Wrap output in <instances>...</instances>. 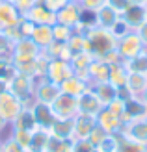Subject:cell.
I'll list each match as a JSON object with an SVG mask.
<instances>
[{
	"instance_id": "25",
	"label": "cell",
	"mask_w": 147,
	"mask_h": 152,
	"mask_svg": "<svg viewBox=\"0 0 147 152\" xmlns=\"http://www.w3.org/2000/svg\"><path fill=\"white\" fill-rule=\"evenodd\" d=\"M50 135L61 139H73V119H56L49 128Z\"/></svg>"
},
{
	"instance_id": "2",
	"label": "cell",
	"mask_w": 147,
	"mask_h": 152,
	"mask_svg": "<svg viewBox=\"0 0 147 152\" xmlns=\"http://www.w3.org/2000/svg\"><path fill=\"white\" fill-rule=\"evenodd\" d=\"M34 86H35V78L17 72L7 82V91L13 93L19 100L24 102V106H30L34 102Z\"/></svg>"
},
{
	"instance_id": "55",
	"label": "cell",
	"mask_w": 147,
	"mask_h": 152,
	"mask_svg": "<svg viewBox=\"0 0 147 152\" xmlns=\"http://www.w3.org/2000/svg\"><path fill=\"white\" fill-rule=\"evenodd\" d=\"M145 76H147V74H145Z\"/></svg>"
},
{
	"instance_id": "40",
	"label": "cell",
	"mask_w": 147,
	"mask_h": 152,
	"mask_svg": "<svg viewBox=\"0 0 147 152\" xmlns=\"http://www.w3.org/2000/svg\"><path fill=\"white\" fill-rule=\"evenodd\" d=\"M106 135H108L106 132H103V130H100V128H99V126H95V128H93V130H91V132H89V135H88V137H86V139H88V141H89V143H91V145H93V147H97V145H99V143H100V141H103V139L106 137Z\"/></svg>"
},
{
	"instance_id": "6",
	"label": "cell",
	"mask_w": 147,
	"mask_h": 152,
	"mask_svg": "<svg viewBox=\"0 0 147 152\" xmlns=\"http://www.w3.org/2000/svg\"><path fill=\"white\" fill-rule=\"evenodd\" d=\"M61 93V89L58 83L50 82L47 76L43 78H35V86H34V100L43 102V104H52Z\"/></svg>"
},
{
	"instance_id": "1",
	"label": "cell",
	"mask_w": 147,
	"mask_h": 152,
	"mask_svg": "<svg viewBox=\"0 0 147 152\" xmlns=\"http://www.w3.org/2000/svg\"><path fill=\"white\" fill-rule=\"evenodd\" d=\"M84 35H86V39H88V50L93 58H100L103 54H106V52H110L117 47V39L112 35L110 30L93 26Z\"/></svg>"
},
{
	"instance_id": "10",
	"label": "cell",
	"mask_w": 147,
	"mask_h": 152,
	"mask_svg": "<svg viewBox=\"0 0 147 152\" xmlns=\"http://www.w3.org/2000/svg\"><path fill=\"white\" fill-rule=\"evenodd\" d=\"M119 134H121V135H125L127 139H132V141L142 143V145L147 147V124H145V119L123 123Z\"/></svg>"
},
{
	"instance_id": "38",
	"label": "cell",
	"mask_w": 147,
	"mask_h": 152,
	"mask_svg": "<svg viewBox=\"0 0 147 152\" xmlns=\"http://www.w3.org/2000/svg\"><path fill=\"white\" fill-rule=\"evenodd\" d=\"M73 152H99L88 139H73Z\"/></svg>"
},
{
	"instance_id": "36",
	"label": "cell",
	"mask_w": 147,
	"mask_h": 152,
	"mask_svg": "<svg viewBox=\"0 0 147 152\" xmlns=\"http://www.w3.org/2000/svg\"><path fill=\"white\" fill-rule=\"evenodd\" d=\"M110 32H112V35L115 37V39H117V41H119V39H121V37H125L127 34H130V32H132V28H130V26L127 24V22H125V20H123L121 17H119L117 20H115V24H114V26L110 28Z\"/></svg>"
},
{
	"instance_id": "17",
	"label": "cell",
	"mask_w": 147,
	"mask_h": 152,
	"mask_svg": "<svg viewBox=\"0 0 147 152\" xmlns=\"http://www.w3.org/2000/svg\"><path fill=\"white\" fill-rule=\"evenodd\" d=\"M147 117V106L142 102L140 96H130L125 100V115H123V123L129 121H140Z\"/></svg>"
},
{
	"instance_id": "9",
	"label": "cell",
	"mask_w": 147,
	"mask_h": 152,
	"mask_svg": "<svg viewBox=\"0 0 147 152\" xmlns=\"http://www.w3.org/2000/svg\"><path fill=\"white\" fill-rule=\"evenodd\" d=\"M82 17V6L76 2V0H69V2L56 11V22L60 24H65L69 28H75L80 22Z\"/></svg>"
},
{
	"instance_id": "50",
	"label": "cell",
	"mask_w": 147,
	"mask_h": 152,
	"mask_svg": "<svg viewBox=\"0 0 147 152\" xmlns=\"http://www.w3.org/2000/svg\"><path fill=\"white\" fill-rule=\"evenodd\" d=\"M130 4H140V6H147V0H130Z\"/></svg>"
},
{
	"instance_id": "7",
	"label": "cell",
	"mask_w": 147,
	"mask_h": 152,
	"mask_svg": "<svg viewBox=\"0 0 147 152\" xmlns=\"http://www.w3.org/2000/svg\"><path fill=\"white\" fill-rule=\"evenodd\" d=\"M22 108H24V102L19 100L13 93L6 91V93L0 95V117H4L10 124L15 121V117L22 111Z\"/></svg>"
},
{
	"instance_id": "49",
	"label": "cell",
	"mask_w": 147,
	"mask_h": 152,
	"mask_svg": "<svg viewBox=\"0 0 147 152\" xmlns=\"http://www.w3.org/2000/svg\"><path fill=\"white\" fill-rule=\"evenodd\" d=\"M140 98H142V102H143V104L147 106V87H145V91H143V93L140 95Z\"/></svg>"
},
{
	"instance_id": "21",
	"label": "cell",
	"mask_w": 147,
	"mask_h": 152,
	"mask_svg": "<svg viewBox=\"0 0 147 152\" xmlns=\"http://www.w3.org/2000/svg\"><path fill=\"white\" fill-rule=\"evenodd\" d=\"M129 74H130V71H129L127 63L125 61H117V63L110 65V76H108V82H110L115 89H123L127 86Z\"/></svg>"
},
{
	"instance_id": "48",
	"label": "cell",
	"mask_w": 147,
	"mask_h": 152,
	"mask_svg": "<svg viewBox=\"0 0 147 152\" xmlns=\"http://www.w3.org/2000/svg\"><path fill=\"white\" fill-rule=\"evenodd\" d=\"M6 91H7V82L6 80H0V95L6 93Z\"/></svg>"
},
{
	"instance_id": "29",
	"label": "cell",
	"mask_w": 147,
	"mask_h": 152,
	"mask_svg": "<svg viewBox=\"0 0 147 152\" xmlns=\"http://www.w3.org/2000/svg\"><path fill=\"white\" fill-rule=\"evenodd\" d=\"M115 152H147V147L132 139H127L125 135L117 134V150Z\"/></svg>"
},
{
	"instance_id": "15",
	"label": "cell",
	"mask_w": 147,
	"mask_h": 152,
	"mask_svg": "<svg viewBox=\"0 0 147 152\" xmlns=\"http://www.w3.org/2000/svg\"><path fill=\"white\" fill-rule=\"evenodd\" d=\"M95 119H97V126H99L103 132H106V134H119V132H121L123 121L115 117L110 110L103 108V110L97 113Z\"/></svg>"
},
{
	"instance_id": "47",
	"label": "cell",
	"mask_w": 147,
	"mask_h": 152,
	"mask_svg": "<svg viewBox=\"0 0 147 152\" xmlns=\"http://www.w3.org/2000/svg\"><path fill=\"white\" fill-rule=\"evenodd\" d=\"M7 128H10V123H7V121H6L4 117H0V134H2V132H6Z\"/></svg>"
},
{
	"instance_id": "23",
	"label": "cell",
	"mask_w": 147,
	"mask_h": 152,
	"mask_svg": "<svg viewBox=\"0 0 147 152\" xmlns=\"http://www.w3.org/2000/svg\"><path fill=\"white\" fill-rule=\"evenodd\" d=\"M119 17H121V15L106 4V6L100 7L99 11H95V26L104 28V30H110V28L115 24V20H117Z\"/></svg>"
},
{
	"instance_id": "45",
	"label": "cell",
	"mask_w": 147,
	"mask_h": 152,
	"mask_svg": "<svg viewBox=\"0 0 147 152\" xmlns=\"http://www.w3.org/2000/svg\"><path fill=\"white\" fill-rule=\"evenodd\" d=\"M67 2H69V0H43L41 4H43L45 7H49L50 11L56 13V11H58V10H61V7H64Z\"/></svg>"
},
{
	"instance_id": "4",
	"label": "cell",
	"mask_w": 147,
	"mask_h": 152,
	"mask_svg": "<svg viewBox=\"0 0 147 152\" xmlns=\"http://www.w3.org/2000/svg\"><path fill=\"white\" fill-rule=\"evenodd\" d=\"M39 54H41V48L30 37H21V39L13 41V47H11V61L13 63L26 61V59H35Z\"/></svg>"
},
{
	"instance_id": "33",
	"label": "cell",
	"mask_w": 147,
	"mask_h": 152,
	"mask_svg": "<svg viewBox=\"0 0 147 152\" xmlns=\"http://www.w3.org/2000/svg\"><path fill=\"white\" fill-rule=\"evenodd\" d=\"M10 135H11V139L15 143H19L22 148L28 150L30 141H32V132H26V130H10Z\"/></svg>"
},
{
	"instance_id": "8",
	"label": "cell",
	"mask_w": 147,
	"mask_h": 152,
	"mask_svg": "<svg viewBox=\"0 0 147 152\" xmlns=\"http://www.w3.org/2000/svg\"><path fill=\"white\" fill-rule=\"evenodd\" d=\"M75 72H73V67L67 59H49V67H47V78L54 83H60L65 82L67 78H71Z\"/></svg>"
},
{
	"instance_id": "11",
	"label": "cell",
	"mask_w": 147,
	"mask_h": 152,
	"mask_svg": "<svg viewBox=\"0 0 147 152\" xmlns=\"http://www.w3.org/2000/svg\"><path fill=\"white\" fill-rule=\"evenodd\" d=\"M30 110H32L34 117H35V123H37V126H39V128L49 130V128L52 126V123L56 121V115H54L50 104H43V102L34 100L32 104H30Z\"/></svg>"
},
{
	"instance_id": "53",
	"label": "cell",
	"mask_w": 147,
	"mask_h": 152,
	"mask_svg": "<svg viewBox=\"0 0 147 152\" xmlns=\"http://www.w3.org/2000/svg\"><path fill=\"white\" fill-rule=\"evenodd\" d=\"M145 124H147V117H145Z\"/></svg>"
},
{
	"instance_id": "51",
	"label": "cell",
	"mask_w": 147,
	"mask_h": 152,
	"mask_svg": "<svg viewBox=\"0 0 147 152\" xmlns=\"http://www.w3.org/2000/svg\"><path fill=\"white\" fill-rule=\"evenodd\" d=\"M0 152H4V143H2V139H0Z\"/></svg>"
},
{
	"instance_id": "43",
	"label": "cell",
	"mask_w": 147,
	"mask_h": 152,
	"mask_svg": "<svg viewBox=\"0 0 147 152\" xmlns=\"http://www.w3.org/2000/svg\"><path fill=\"white\" fill-rule=\"evenodd\" d=\"M106 4L112 7V10H115L119 15L127 10V7L130 6V0H106Z\"/></svg>"
},
{
	"instance_id": "34",
	"label": "cell",
	"mask_w": 147,
	"mask_h": 152,
	"mask_svg": "<svg viewBox=\"0 0 147 152\" xmlns=\"http://www.w3.org/2000/svg\"><path fill=\"white\" fill-rule=\"evenodd\" d=\"M97 150L99 152H115L117 150V134H108L97 145Z\"/></svg>"
},
{
	"instance_id": "42",
	"label": "cell",
	"mask_w": 147,
	"mask_h": 152,
	"mask_svg": "<svg viewBox=\"0 0 147 152\" xmlns=\"http://www.w3.org/2000/svg\"><path fill=\"white\" fill-rule=\"evenodd\" d=\"M99 59H103V61L108 63V65H114V63H117V61H123L121 56H119V52H117V48H114L110 52H106V54H103Z\"/></svg>"
},
{
	"instance_id": "31",
	"label": "cell",
	"mask_w": 147,
	"mask_h": 152,
	"mask_svg": "<svg viewBox=\"0 0 147 152\" xmlns=\"http://www.w3.org/2000/svg\"><path fill=\"white\" fill-rule=\"evenodd\" d=\"M129 71L130 72H136V74H147V52H143V54L136 56L132 59H129V61H125Z\"/></svg>"
},
{
	"instance_id": "30",
	"label": "cell",
	"mask_w": 147,
	"mask_h": 152,
	"mask_svg": "<svg viewBox=\"0 0 147 152\" xmlns=\"http://www.w3.org/2000/svg\"><path fill=\"white\" fill-rule=\"evenodd\" d=\"M71 148H73V139H61L50 135L45 152H71Z\"/></svg>"
},
{
	"instance_id": "16",
	"label": "cell",
	"mask_w": 147,
	"mask_h": 152,
	"mask_svg": "<svg viewBox=\"0 0 147 152\" xmlns=\"http://www.w3.org/2000/svg\"><path fill=\"white\" fill-rule=\"evenodd\" d=\"M103 110V104L99 102L97 95L93 93V89H88L86 93H82L78 96V113H84V115H91L97 117V113Z\"/></svg>"
},
{
	"instance_id": "12",
	"label": "cell",
	"mask_w": 147,
	"mask_h": 152,
	"mask_svg": "<svg viewBox=\"0 0 147 152\" xmlns=\"http://www.w3.org/2000/svg\"><path fill=\"white\" fill-rule=\"evenodd\" d=\"M97 126V119L84 113H76L73 117V139H86L89 132Z\"/></svg>"
},
{
	"instance_id": "35",
	"label": "cell",
	"mask_w": 147,
	"mask_h": 152,
	"mask_svg": "<svg viewBox=\"0 0 147 152\" xmlns=\"http://www.w3.org/2000/svg\"><path fill=\"white\" fill-rule=\"evenodd\" d=\"M15 74H17V71H15V65L11 59H0V80L10 82Z\"/></svg>"
},
{
	"instance_id": "24",
	"label": "cell",
	"mask_w": 147,
	"mask_h": 152,
	"mask_svg": "<svg viewBox=\"0 0 147 152\" xmlns=\"http://www.w3.org/2000/svg\"><path fill=\"white\" fill-rule=\"evenodd\" d=\"M91 89H93V93L97 95L99 102L103 104V108H106L108 104H110L115 96H117V89H115L110 82H103V83H93L91 86Z\"/></svg>"
},
{
	"instance_id": "13",
	"label": "cell",
	"mask_w": 147,
	"mask_h": 152,
	"mask_svg": "<svg viewBox=\"0 0 147 152\" xmlns=\"http://www.w3.org/2000/svg\"><path fill=\"white\" fill-rule=\"evenodd\" d=\"M22 17H26L28 20H32L34 24H54V22H56V13L50 11L49 7H45L41 2L34 4L24 15H22Z\"/></svg>"
},
{
	"instance_id": "44",
	"label": "cell",
	"mask_w": 147,
	"mask_h": 152,
	"mask_svg": "<svg viewBox=\"0 0 147 152\" xmlns=\"http://www.w3.org/2000/svg\"><path fill=\"white\" fill-rule=\"evenodd\" d=\"M11 2H13L15 7H17V10L21 11V15H24L34 4H37V0H11Z\"/></svg>"
},
{
	"instance_id": "39",
	"label": "cell",
	"mask_w": 147,
	"mask_h": 152,
	"mask_svg": "<svg viewBox=\"0 0 147 152\" xmlns=\"http://www.w3.org/2000/svg\"><path fill=\"white\" fill-rule=\"evenodd\" d=\"M78 4L82 6V10H84V11H91V13H95V11H99L103 6H106V0H80Z\"/></svg>"
},
{
	"instance_id": "19",
	"label": "cell",
	"mask_w": 147,
	"mask_h": 152,
	"mask_svg": "<svg viewBox=\"0 0 147 152\" xmlns=\"http://www.w3.org/2000/svg\"><path fill=\"white\" fill-rule=\"evenodd\" d=\"M89 87H91V83H89L88 80L80 78V76H76V74H73L71 78H67L65 82H61V83H60L61 93L73 95V96H76V98H78L82 93H86Z\"/></svg>"
},
{
	"instance_id": "22",
	"label": "cell",
	"mask_w": 147,
	"mask_h": 152,
	"mask_svg": "<svg viewBox=\"0 0 147 152\" xmlns=\"http://www.w3.org/2000/svg\"><path fill=\"white\" fill-rule=\"evenodd\" d=\"M30 39H32L41 50H43V48H47L49 45L54 41L52 24H35L34 30H32V35H30Z\"/></svg>"
},
{
	"instance_id": "41",
	"label": "cell",
	"mask_w": 147,
	"mask_h": 152,
	"mask_svg": "<svg viewBox=\"0 0 147 152\" xmlns=\"http://www.w3.org/2000/svg\"><path fill=\"white\" fill-rule=\"evenodd\" d=\"M2 143H4V152H26V148H22L19 143H15L11 139V135H6Z\"/></svg>"
},
{
	"instance_id": "3",
	"label": "cell",
	"mask_w": 147,
	"mask_h": 152,
	"mask_svg": "<svg viewBox=\"0 0 147 152\" xmlns=\"http://www.w3.org/2000/svg\"><path fill=\"white\" fill-rule=\"evenodd\" d=\"M115 48H117L123 61H129V59H132L136 56L143 54V52H147L145 47H143V43H142V39H140V35L136 34V30H132V32L127 34L125 37H121V39L117 41V47Z\"/></svg>"
},
{
	"instance_id": "27",
	"label": "cell",
	"mask_w": 147,
	"mask_h": 152,
	"mask_svg": "<svg viewBox=\"0 0 147 152\" xmlns=\"http://www.w3.org/2000/svg\"><path fill=\"white\" fill-rule=\"evenodd\" d=\"M50 139V132L45 128H35L32 132V141H30V150H37V152H45Z\"/></svg>"
},
{
	"instance_id": "20",
	"label": "cell",
	"mask_w": 147,
	"mask_h": 152,
	"mask_svg": "<svg viewBox=\"0 0 147 152\" xmlns=\"http://www.w3.org/2000/svg\"><path fill=\"white\" fill-rule=\"evenodd\" d=\"M35 128H39L35 123V117L32 110H30V106H24L22 108V111L19 113L17 117H15V121L10 124V130H26V132H34Z\"/></svg>"
},
{
	"instance_id": "54",
	"label": "cell",
	"mask_w": 147,
	"mask_h": 152,
	"mask_svg": "<svg viewBox=\"0 0 147 152\" xmlns=\"http://www.w3.org/2000/svg\"><path fill=\"white\" fill-rule=\"evenodd\" d=\"M76 2H80V0H76Z\"/></svg>"
},
{
	"instance_id": "46",
	"label": "cell",
	"mask_w": 147,
	"mask_h": 152,
	"mask_svg": "<svg viewBox=\"0 0 147 152\" xmlns=\"http://www.w3.org/2000/svg\"><path fill=\"white\" fill-rule=\"evenodd\" d=\"M136 34L140 35V39H142V43H143V47H145V50H147V22H143V24L136 30Z\"/></svg>"
},
{
	"instance_id": "37",
	"label": "cell",
	"mask_w": 147,
	"mask_h": 152,
	"mask_svg": "<svg viewBox=\"0 0 147 152\" xmlns=\"http://www.w3.org/2000/svg\"><path fill=\"white\" fill-rule=\"evenodd\" d=\"M106 110H110L115 117L123 121V115H125V100H123V98H119V96H115L114 100L106 106Z\"/></svg>"
},
{
	"instance_id": "32",
	"label": "cell",
	"mask_w": 147,
	"mask_h": 152,
	"mask_svg": "<svg viewBox=\"0 0 147 152\" xmlns=\"http://www.w3.org/2000/svg\"><path fill=\"white\" fill-rule=\"evenodd\" d=\"M52 34H54V41L58 43H67L73 35V28H69L65 24H60V22H54L52 24Z\"/></svg>"
},
{
	"instance_id": "5",
	"label": "cell",
	"mask_w": 147,
	"mask_h": 152,
	"mask_svg": "<svg viewBox=\"0 0 147 152\" xmlns=\"http://www.w3.org/2000/svg\"><path fill=\"white\" fill-rule=\"evenodd\" d=\"M56 119H73L78 113V98L67 93H60L58 98L50 104Z\"/></svg>"
},
{
	"instance_id": "28",
	"label": "cell",
	"mask_w": 147,
	"mask_h": 152,
	"mask_svg": "<svg viewBox=\"0 0 147 152\" xmlns=\"http://www.w3.org/2000/svg\"><path fill=\"white\" fill-rule=\"evenodd\" d=\"M65 45H67L69 52H71V56L80 54V52H89V50H88V39H86V35H84V34H78V32H75V30H73L71 39H69Z\"/></svg>"
},
{
	"instance_id": "52",
	"label": "cell",
	"mask_w": 147,
	"mask_h": 152,
	"mask_svg": "<svg viewBox=\"0 0 147 152\" xmlns=\"http://www.w3.org/2000/svg\"><path fill=\"white\" fill-rule=\"evenodd\" d=\"M26 152H37V150H30V148H28V150H26Z\"/></svg>"
},
{
	"instance_id": "18",
	"label": "cell",
	"mask_w": 147,
	"mask_h": 152,
	"mask_svg": "<svg viewBox=\"0 0 147 152\" xmlns=\"http://www.w3.org/2000/svg\"><path fill=\"white\" fill-rule=\"evenodd\" d=\"M88 76H89V83H103L108 82V76H110V65L104 63L103 59L93 58L91 63L88 65Z\"/></svg>"
},
{
	"instance_id": "26",
	"label": "cell",
	"mask_w": 147,
	"mask_h": 152,
	"mask_svg": "<svg viewBox=\"0 0 147 152\" xmlns=\"http://www.w3.org/2000/svg\"><path fill=\"white\" fill-rule=\"evenodd\" d=\"M145 87H147V76L145 74H136V72L129 74L125 89L130 93V96H140L145 91Z\"/></svg>"
},
{
	"instance_id": "14",
	"label": "cell",
	"mask_w": 147,
	"mask_h": 152,
	"mask_svg": "<svg viewBox=\"0 0 147 152\" xmlns=\"http://www.w3.org/2000/svg\"><path fill=\"white\" fill-rule=\"evenodd\" d=\"M121 19L125 20L132 30H138L143 22H147V6L130 4L127 10L121 13Z\"/></svg>"
}]
</instances>
